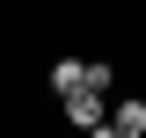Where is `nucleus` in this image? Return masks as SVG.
Wrapping results in <instances>:
<instances>
[{
	"label": "nucleus",
	"mask_w": 146,
	"mask_h": 138,
	"mask_svg": "<svg viewBox=\"0 0 146 138\" xmlns=\"http://www.w3.org/2000/svg\"><path fill=\"white\" fill-rule=\"evenodd\" d=\"M102 95H110V87H73V95H58L73 131H95V124H110V116H102Z\"/></svg>",
	"instance_id": "1"
},
{
	"label": "nucleus",
	"mask_w": 146,
	"mask_h": 138,
	"mask_svg": "<svg viewBox=\"0 0 146 138\" xmlns=\"http://www.w3.org/2000/svg\"><path fill=\"white\" fill-rule=\"evenodd\" d=\"M110 131H117V138H146V102H139V95L110 109Z\"/></svg>",
	"instance_id": "2"
},
{
	"label": "nucleus",
	"mask_w": 146,
	"mask_h": 138,
	"mask_svg": "<svg viewBox=\"0 0 146 138\" xmlns=\"http://www.w3.org/2000/svg\"><path fill=\"white\" fill-rule=\"evenodd\" d=\"M88 87V58H51V95H73Z\"/></svg>",
	"instance_id": "3"
}]
</instances>
